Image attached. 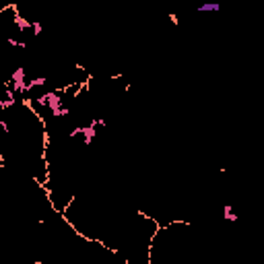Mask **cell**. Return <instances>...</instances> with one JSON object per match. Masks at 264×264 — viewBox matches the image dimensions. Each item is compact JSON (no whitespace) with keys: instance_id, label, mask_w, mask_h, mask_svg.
Listing matches in <instances>:
<instances>
[{"instance_id":"cell-1","label":"cell","mask_w":264,"mask_h":264,"mask_svg":"<svg viewBox=\"0 0 264 264\" xmlns=\"http://www.w3.org/2000/svg\"><path fill=\"white\" fill-rule=\"evenodd\" d=\"M25 76H27L25 66H17V68L13 70V75H10V89H13V93L25 95V87H27Z\"/></svg>"},{"instance_id":"cell-2","label":"cell","mask_w":264,"mask_h":264,"mask_svg":"<svg viewBox=\"0 0 264 264\" xmlns=\"http://www.w3.org/2000/svg\"><path fill=\"white\" fill-rule=\"evenodd\" d=\"M219 8H221L219 2H206V4L198 6V13H217Z\"/></svg>"},{"instance_id":"cell-3","label":"cell","mask_w":264,"mask_h":264,"mask_svg":"<svg viewBox=\"0 0 264 264\" xmlns=\"http://www.w3.org/2000/svg\"><path fill=\"white\" fill-rule=\"evenodd\" d=\"M31 29H33V35H39L44 31V25H41L39 21H31Z\"/></svg>"},{"instance_id":"cell-4","label":"cell","mask_w":264,"mask_h":264,"mask_svg":"<svg viewBox=\"0 0 264 264\" xmlns=\"http://www.w3.org/2000/svg\"><path fill=\"white\" fill-rule=\"evenodd\" d=\"M223 217H225V219H231V221H235V219H237V217H235V215L233 213H231V206L229 204H225V209H223Z\"/></svg>"},{"instance_id":"cell-5","label":"cell","mask_w":264,"mask_h":264,"mask_svg":"<svg viewBox=\"0 0 264 264\" xmlns=\"http://www.w3.org/2000/svg\"><path fill=\"white\" fill-rule=\"evenodd\" d=\"M0 130H4V132H10V128H8V124H6L4 120H0Z\"/></svg>"},{"instance_id":"cell-6","label":"cell","mask_w":264,"mask_h":264,"mask_svg":"<svg viewBox=\"0 0 264 264\" xmlns=\"http://www.w3.org/2000/svg\"><path fill=\"white\" fill-rule=\"evenodd\" d=\"M169 21H171V23H173V25H179V19H178V17H175V15H169Z\"/></svg>"}]
</instances>
